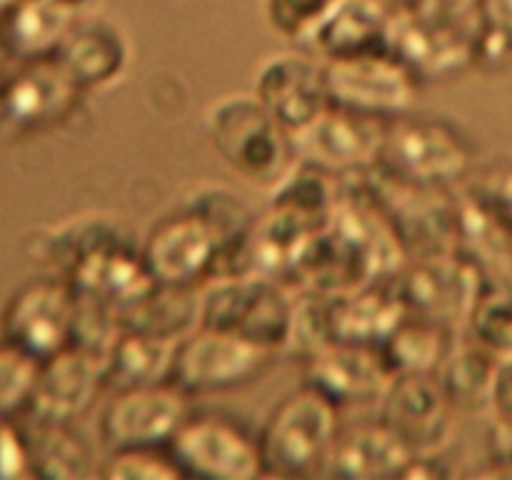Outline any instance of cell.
Listing matches in <instances>:
<instances>
[{
  "instance_id": "7c38bea8",
  "label": "cell",
  "mask_w": 512,
  "mask_h": 480,
  "mask_svg": "<svg viewBox=\"0 0 512 480\" xmlns=\"http://www.w3.org/2000/svg\"><path fill=\"white\" fill-rule=\"evenodd\" d=\"M253 95L290 133H300L330 108L325 63L313 53L270 55L255 73Z\"/></svg>"
},
{
  "instance_id": "cb8c5ba5",
  "label": "cell",
  "mask_w": 512,
  "mask_h": 480,
  "mask_svg": "<svg viewBox=\"0 0 512 480\" xmlns=\"http://www.w3.org/2000/svg\"><path fill=\"white\" fill-rule=\"evenodd\" d=\"M200 325V290L155 283L133 308L120 313V328L180 340Z\"/></svg>"
},
{
  "instance_id": "5bb4252c",
  "label": "cell",
  "mask_w": 512,
  "mask_h": 480,
  "mask_svg": "<svg viewBox=\"0 0 512 480\" xmlns=\"http://www.w3.org/2000/svg\"><path fill=\"white\" fill-rule=\"evenodd\" d=\"M303 385L343 405L378 403L393 380L380 348L358 343H325L303 358Z\"/></svg>"
},
{
  "instance_id": "d590c367",
  "label": "cell",
  "mask_w": 512,
  "mask_h": 480,
  "mask_svg": "<svg viewBox=\"0 0 512 480\" xmlns=\"http://www.w3.org/2000/svg\"><path fill=\"white\" fill-rule=\"evenodd\" d=\"M490 408L495 410V415H498V418L512 420V358L500 363Z\"/></svg>"
},
{
  "instance_id": "8d00e7d4",
  "label": "cell",
  "mask_w": 512,
  "mask_h": 480,
  "mask_svg": "<svg viewBox=\"0 0 512 480\" xmlns=\"http://www.w3.org/2000/svg\"><path fill=\"white\" fill-rule=\"evenodd\" d=\"M50 3H58V5H65V8H70V10H75V13H88L90 8H93L95 3H98V0H50Z\"/></svg>"
},
{
  "instance_id": "6da1fadb",
  "label": "cell",
  "mask_w": 512,
  "mask_h": 480,
  "mask_svg": "<svg viewBox=\"0 0 512 480\" xmlns=\"http://www.w3.org/2000/svg\"><path fill=\"white\" fill-rule=\"evenodd\" d=\"M205 130L225 168L250 185L275 188L298 163L293 133L253 93L215 100Z\"/></svg>"
},
{
  "instance_id": "ac0fdd59",
  "label": "cell",
  "mask_w": 512,
  "mask_h": 480,
  "mask_svg": "<svg viewBox=\"0 0 512 480\" xmlns=\"http://www.w3.org/2000/svg\"><path fill=\"white\" fill-rule=\"evenodd\" d=\"M393 15L390 0H335L300 48L320 60L385 50Z\"/></svg>"
},
{
  "instance_id": "9a60e30c",
  "label": "cell",
  "mask_w": 512,
  "mask_h": 480,
  "mask_svg": "<svg viewBox=\"0 0 512 480\" xmlns=\"http://www.w3.org/2000/svg\"><path fill=\"white\" fill-rule=\"evenodd\" d=\"M103 385H108V358L73 343L43 360L30 403L43 423H70L95 403Z\"/></svg>"
},
{
  "instance_id": "74e56055",
  "label": "cell",
  "mask_w": 512,
  "mask_h": 480,
  "mask_svg": "<svg viewBox=\"0 0 512 480\" xmlns=\"http://www.w3.org/2000/svg\"><path fill=\"white\" fill-rule=\"evenodd\" d=\"M398 10H413L418 5V0H390Z\"/></svg>"
},
{
  "instance_id": "7402d4cb",
  "label": "cell",
  "mask_w": 512,
  "mask_h": 480,
  "mask_svg": "<svg viewBox=\"0 0 512 480\" xmlns=\"http://www.w3.org/2000/svg\"><path fill=\"white\" fill-rule=\"evenodd\" d=\"M460 338L463 333L448 328V325L405 313L393 333L383 340L380 353L393 375L438 373Z\"/></svg>"
},
{
  "instance_id": "836d02e7",
  "label": "cell",
  "mask_w": 512,
  "mask_h": 480,
  "mask_svg": "<svg viewBox=\"0 0 512 480\" xmlns=\"http://www.w3.org/2000/svg\"><path fill=\"white\" fill-rule=\"evenodd\" d=\"M488 453H490V475H508L512 478V420L498 418L488 433Z\"/></svg>"
},
{
  "instance_id": "d6a6232c",
  "label": "cell",
  "mask_w": 512,
  "mask_h": 480,
  "mask_svg": "<svg viewBox=\"0 0 512 480\" xmlns=\"http://www.w3.org/2000/svg\"><path fill=\"white\" fill-rule=\"evenodd\" d=\"M480 0H418L415 13L445 25H475L478 23Z\"/></svg>"
},
{
  "instance_id": "d6986e66",
  "label": "cell",
  "mask_w": 512,
  "mask_h": 480,
  "mask_svg": "<svg viewBox=\"0 0 512 480\" xmlns=\"http://www.w3.org/2000/svg\"><path fill=\"white\" fill-rule=\"evenodd\" d=\"M405 305L393 280L360 285L338 295H325V323L330 343H358L380 348L405 318Z\"/></svg>"
},
{
  "instance_id": "2e32d148",
  "label": "cell",
  "mask_w": 512,
  "mask_h": 480,
  "mask_svg": "<svg viewBox=\"0 0 512 480\" xmlns=\"http://www.w3.org/2000/svg\"><path fill=\"white\" fill-rule=\"evenodd\" d=\"M80 90L113 88L130 68L133 45L115 20L78 15L53 55Z\"/></svg>"
},
{
  "instance_id": "d4e9b609",
  "label": "cell",
  "mask_w": 512,
  "mask_h": 480,
  "mask_svg": "<svg viewBox=\"0 0 512 480\" xmlns=\"http://www.w3.org/2000/svg\"><path fill=\"white\" fill-rule=\"evenodd\" d=\"M178 340L155 338L138 330H120L108 353V385L115 390L170 380Z\"/></svg>"
},
{
  "instance_id": "f1b7e54d",
  "label": "cell",
  "mask_w": 512,
  "mask_h": 480,
  "mask_svg": "<svg viewBox=\"0 0 512 480\" xmlns=\"http://www.w3.org/2000/svg\"><path fill=\"white\" fill-rule=\"evenodd\" d=\"M35 463H40V473L53 478L98 475L93 450L68 423H45V435L35 448Z\"/></svg>"
},
{
  "instance_id": "5b68a950",
  "label": "cell",
  "mask_w": 512,
  "mask_h": 480,
  "mask_svg": "<svg viewBox=\"0 0 512 480\" xmlns=\"http://www.w3.org/2000/svg\"><path fill=\"white\" fill-rule=\"evenodd\" d=\"M275 355L278 353L243 335L198 325L193 333L178 340L170 383L190 398L240 390L263 378Z\"/></svg>"
},
{
  "instance_id": "83f0119b",
  "label": "cell",
  "mask_w": 512,
  "mask_h": 480,
  "mask_svg": "<svg viewBox=\"0 0 512 480\" xmlns=\"http://www.w3.org/2000/svg\"><path fill=\"white\" fill-rule=\"evenodd\" d=\"M78 15L50 0H20V5L15 0V10L10 15L13 45L25 55H55Z\"/></svg>"
},
{
  "instance_id": "8992f818",
  "label": "cell",
  "mask_w": 512,
  "mask_h": 480,
  "mask_svg": "<svg viewBox=\"0 0 512 480\" xmlns=\"http://www.w3.org/2000/svg\"><path fill=\"white\" fill-rule=\"evenodd\" d=\"M168 450L183 478L253 480L263 475L258 435L233 415L190 413Z\"/></svg>"
},
{
  "instance_id": "603a6c76",
  "label": "cell",
  "mask_w": 512,
  "mask_h": 480,
  "mask_svg": "<svg viewBox=\"0 0 512 480\" xmlns=\"http://www.w3.org/2000/svg\"><path fill=\"white\" fill-rule=\"evenodd\" d=\"M455 250L485 275H512V230L473 193L458 198Z\"/></svg>"
},
{
  "instance_id": "30bf717a",
  "label": "cell",
  "mask_w": 512,
  "mask_h": 480,
  "mask_svg": "<svg viewBox=\"0 0 512 480\" xmlns=\"http://www.w3.org/2000/svg\"><path fill=\"white\" fill-rule=\"evenodd\" d=\"M380 423L393 430L413 455L443 453L455 433L458 408L438 373H400L385 388Z\"/></svg>"
},
{
  "instance_id": "e575fe53",
  "label": "cell",
  "mask_w": 512,
  "mask_h": 480,
  "mask_svg": "<svg viewBox=\"0 0 512 480\" xmlns=\"http://www.w3.org/2000/svg\"><path fill=\"white\" fill-rule=\"evenodd\" d=\"M478 23L512 40V0H480Z\"/></svg>"
},
{
  "instance_id": "ffe728a7",
  "label": "cell",
  "mask_w": 512,
  "mask_h": 480,
  "mask_svg": "<svg viewBox=\"0 0 512 480\" xmlns=\"http://www.w3.org/2000/svg\"><path fill=\"white\" fill-rule=\"evenodd\" d=\"M413 453L383 423L350 428L338 435L328 455L323 475L345 480H390L403 478Z\"/></svg>"
},
{
  "instance_id": "9c48e42d",
  "label": "cell",
  "mask_w": 512,
  "mask_h": 480,
  "mask_svg": "<svg viewBox=\"0 0 512 480\" xmlns=\"http://www.w3.org/2000/svg\"><path fill=\"white\" fill-rule=\"evenodd\" d=\"M485 273L458 250L415 258L395 275V290L405 310L463 333Z\"/></svg>"
},
{
  "instance_id": "4dcf8cb0",
  "label": "cell",
  "mask_w": 512,
  "mask_h": 480,
  "mask_svg": "<svg viewBox=\"0 0 512 480\" xmlns=\"http://www.w3.org/2000/svg\"><path fill=\"white\" fill-rule=\"evenodd\" d=\"M335 0H263L270 28L285 40L303 45Z\"/></svg>"
},
{
  "instance_id": "8fae6325",
  "label": "cell",
  "mask_w": 512,
  "mask_h": 480,
  "mask_svg": "<svg viewBox=\"0 0 512 480\" xmlns=\"http://www.w3.org/2000/svg\"><path fill=\"white\" fill-rule=\"evenodd\" d=\"M388 123L330 105L293 135L295 160L328 175H360L380 163Z\"/></svg>"
},
{
  "instance_id": "44dd1931",
  "label": "cell",
  "mask_w": 512,
  "mask_h": 480,
  "mask_svg": "<svg viewBox=\"0 0 512 480\" xmlns=\"http://www.w3.org/2000/svg\"><path fill=\"white\" fill-rule=\"evenodd\" d=\"M85 90L60 68L55 58L40 60L38 65L23 73L10 88L5 110L8 118L20 128H45L58 125L75 115Z\"/></svg>"
},
{
  "instance_id": "7a4b0ae2",
  "label": "cell",
  "mask_w": 512,
  "mask_h": 480,
  "mask_svg": "<svg viewBox=\"0 0 512 480\" xmlns=\"http://www.w3.org/2000/svg\"><path fill=\"white\" fill-rule=\"evenodd\" d=\"M298 295L265 273L220 275L200 290V325L243 335L280 353L290 348Z\"/></svg>"
},
{
  "instance_id": "52a82bcc",
  "label": "cell",
  "mask_w": 512,
  "mask_h": 480,
  "mask_svg": "<svg viewBox=\"0 0 512 480\" xmlns=\"http://www.w3.org/2000/svg\"><path fill=\"white\" fill-rule=\"evenodd\" d=\"M330 103L380 120L408 115L423 80L388 50L323 60Z\"/></svg>"
},
{
  "instance_id": "e0dca14e",
  "label": "cell",
  "mask_w": 512,
  "mask_h": 480,
  "mask_svg": "<svg viewBox=\"0 0 512 480\" xmlns=\"http://www.w3.org/2000/svg\"><path fill=\"white\" fill-rule=\"evenodd\" d=\"M78 295L70 283H35L8 310V338L13 348L35 360H48L73 345Z\"/></svg>"
},
{
  "instance_id": "4fadbf2b",
  "label": "cell",
  "mask_w": 512,
  "mask_h": 480,
  "mask_svg": "<svg viewBox=\"0 0 512 480\" xmlns=\"http://www.w3.org/2000/svg\"><path fill=\"white\" fill-rule=\"evenodd\" d=\"M475 25H445L415 10L395 8L385 50L403 60L420 80H438L463 73L473 65Z\"/></svg>"
},
{
  "instance_id": "484cf974",
  "label": "cell",
  "mask_w": 512,
  "mask_h": 480,
  "mask_svg": "<svg viewBox=\"0 0 512 480\" xmlns=\"http://www.w3.org/2000/svg\"><path fill=\"white\" fill-rule=\"evenodd\" d=\"M503 360L475 345L473 340L460 338L453 353L438 370L443 388L458 410H480L493 400L495 378Z\"/></svg>"
},
{
  "instance_id": "ba28073f",
  "label": "cell",
  "mask_w": 512,
  "mask_h": 480,
  "mask_svg": "<svg viewBox=\"0 0 512 480\" xmlns=\"http://www.w3.org/2000/svg\"><path fill=\"white\" fill-rule=\"evenodd\" d=\"M190 413V395L170 380L120 388L100 413V443L108 453L168 448Z\"/></svg>"
},
{
  "instance_id": "f546056e",
  "label": "cell",
  "mask_w": 512,
  "mask_h": 480,
  "mask_svg": "<svg viewBox=\"0 0 512 480\" xmlns=\"http://www.w3.org/2000/svg\"><path fill=\"white\" fill-rule=\"evenodd\" d=\"M98 475L110 480H175L183 478L168 448L113 450Z\"/></svg>"
},
{
  "instance_id": "3957f363",
  "label": "cell",
  "mask_w": 512,
  "mask_h": 480,
  "mask_svg": "<svg viewBox=\"0 0 512 480\" xmlns=\"http://www.w3.org/2000/svg\"><path fill=\"white\" fill-rule=\"evenodd\" d=\"M338 420V405L308 385L280 400L258 433L265 478L323 475L340 435Z\"/></svg>"
},
{
  "instance_id": "277c9868",
  "label": "cell",
  "mask_w": 512,
  "mask_h": 480,
  "mask_svg": "<svg viewBox=\"0 0 512 480\" xmlns=\"http://www.w3.org/2000/svg\"><path fill=\"white\" fill-rule=\"evenodd\" d=\"M475 150L468 135L440 118L390 120L380 165L410 183L450 188L473 170Z\"/></svg>"
},
{
  "instance_id": "1f68e13d",
  "label": "cell",
  "mask_w": 512,
  "mask_h": 480,
  "mask_svg": "<svg viewBox=\"0 0 512 480\" xmlns=\"http://www.w3.org/2000/svg\"><path fill=\"white\" fill-rule=\"evenodd\" d=\"M473 195H478L500 220L512 230V158L495 160L475 180Z\"/></svg>"
},
{
  "instance_id": "4316f807",
  "label": "cell",
  "mask_w": 512,
  "mask_h": 480,
  "mask_svg": "<svg viewBox=\"0 0 512 480\" xmlns=\"http://www.w3.org/2000/svg\"><path fill=\"white\" fill-rule=\"evenodd\" d=\"M463 338L498 360L512 358V275H485L465 320Z\"/></svg>"
}]
</instances>
